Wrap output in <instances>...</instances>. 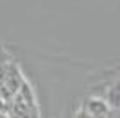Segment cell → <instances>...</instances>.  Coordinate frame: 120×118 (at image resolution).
Segmentation results:
<instances>
[{
	"label": "cell",
	"instance_id": "6da1fadb",
	"mask_svg": "<svg viewBox=\"0 0 120 118\" xmlns=\"http://www.w3.org/2000/svg\"><path fill=\"white\" fill-rule=\"evenodd\" d=\"M25 81L23 74L20 70V64L16 63L15 59H9V63L5 66V72L0 79V100L7 102L9 98H13L18 89H20L22 82Z\"/></svg>",
	"mask_w": 120,
	"mask_h": 118
},
{
	"label": "cell",
	"instance_id": "277c9868",
	"mask_svg": "<svg viewBox=\"0 0 120 118\" xmlns=\"http://www.w3.org/2000/svg\"><path fill=\"white\" fill-rule=\"evenodd\" d=\"M72 118H91V116H90L88 113H86L84 106H82V104H79V106L75 107V111L72 113Z\"/></svg>",
	"mask_w": 120,
	"mask_h": 118
},
{
	"label": "cell",
	"instance_id": "5b68a950",
	"mask_svg": "<svg viewBox=\"0 0 120 118\" xmlns=\"http://www.w3.org/2000/svg\"><path fill=\"white\" fill-rule=\"evenodd\" d=\"M106 118H120L118 109H109V113H108V116H106Z\"/></svg>",
	"mask_w": 120,
	"mask_h": 118
},
{
	"label": "cell",
	"instance_id": "3957f363",
	"mask_svg": "<svg viewBox=\"0 0 120 118\" xmlns=\"http://www.w3.org/2000/svg\"><path fill=\"white\" fill-rule=\"evenodd\" d=\"M100 98L108 104L109 109H118L120 104V88H118V81H113L104 88V93L100 95Z\"/></svg>",
	"mask_w": 120,
	"mask_h": 118
},
{
	"label": "cell",
	"instance_id": "7a4b0ae2",
	"mask_svg": "<svg viewBox=\"0 0 120 118\" xmlns=\"http://www.w3.org/2000/svg\"><path fill=\"white\" fill-rule=\"evenodd\" d=\"M81 104L84 106L86 113L90 114L91 118H106L108 113H109V107L108 104L102 100L100 97H88V98H82Z\"/></svg>",
	"mask_w": 120,
	"mask_h": 118
}]
</instances>
